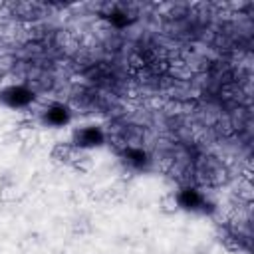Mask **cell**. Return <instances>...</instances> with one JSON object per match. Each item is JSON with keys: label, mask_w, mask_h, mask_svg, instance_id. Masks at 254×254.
<instances>
[{"label": "cell", "mask_w": 254, "mask_h": 254, "mask_svg": "<svg viewBox=\"0 0 254 254\" xmlns=\"http://www.w3.org/2000/svg\"><path fill=\"white\" fill-rule=\"evenodd\" d=\"M101 141H103V135L95 127H85V129H79V131L73 133V145L77 149L95 147V145H101Z\"/></svg>", "instance_id": "6da1fadb"}, {"label": "cell", "mask_w": 254, "mask_h": 254, "mask_svg": "<svg viewBox=\"0 0 254 254\" xmlns=\"http://www.w3.org/2000/svg\"><path fill=\"white\" fill-rule=\"evenodd\" d=\"M79 157V151L75 145L69 143H56L52 149V159L56 163H64V165H71L75 159Z\"/></svg>", "instance_id": "7a4b0ae2"}, {"label": "cell", "mask_w": 254, "mask_h": 254, "mask_svg": "<svg viewBox=\"0 0 254 254\" xmlns=\"http://www.w3.org/2000/svg\"><path fill=\"white\" fill-rule=\"evenodd\" d=\"M159 208H161V212H165V214H175V212L181 208V204H179V196H177L175 192H167V194H163L161 200H159Z\"/></svg>", "instance_id": "3957f363"}, {"label": "cell", "mask_w": 254, "mask_h": 254, "mask_svg": "<svg viewBox=\"0 0 254 254\" xmlns=\"http://www.w3.org/2000/svg\"><path fill=\"white\" fill-rule=\"evenodd\" d=\"M4 95H6V101H8V103H12V105L28 103V101L32 99L30 91H26L24 87H12V89H8V91H6Z\"/></svg>", "instance_id": "277c9868"}, {"label": "cell", "mask_w": 254, "mask_h": 254, "mask_svg": "<svg viewBox=\"0 0 254 254\" xmlns=\"http://www.w3.org/2000/svg\"><path fill=\"white\" fill-rule=\"evenodd\" d=\"M177 196H179V204L185 206V208H194V206L200 204V196L196 194V190L187 189V190H183V192L177 194Z\"/></svg>", "instance_id": "5b68a950"}, {"label": "cell", "mask_w": 254, "mask_h": 254, "mask_svg": "<svg viewBox=\"0 0 254 254\" xmlns=\"http://www.w3.org/2000/svg\"><path fill=\"white\" fill-rule=\"evenodd\" d=\"M67 121V113H65V109L64 107H52L48 113H46V123H50V125H62V123H65Z\"/></svg>", "instance_id": "8992f818"}, {"label": "cell", "mask_w": 254, "mask_h": 254, "mask_svg": "<svg viewBox=\"0 0 254 254\" xmlns=\"http://www.w3.org/2000/svg\"><path fill=\"white\" fill-rule=\"evenodd\" d=\"M222 244H224V248H226L228 252H238V250H242V240H240V236H236V234H226V236L222 238Z\"/></svg>", "instance_id": "52a82bcc"}, {"label": "cell", "mask_w": 254, "mask_h": 254, "mask_svg": "<svg viewBox=\"0 0 254 254\" xmlns=\"http://www.w3.org/2000/svg\"><path fill=\"white\" fill-rule=\"evenodd\" d=\"M71 165H73L75 171H79V173H87V171L91 169L93 163H91V157H89V155H79Z\"/></svg>", "instance_id": "ba28073f"}, {"label": "cell", "mask_w": 254, "mask_h": 254, "mask_svg": "<svg viewBox=\"0 0 254 254\" xmlns=\"http://www.w3.org/2000/svg\"><path fill=\"white\" fill-rule=\"evenodd\" d=\"M0 198L2 200H12V198H16V190L12 187H6V189L0 190Z\"/></svg>", "instance_id": "9c48e42d"}]
</instances>
